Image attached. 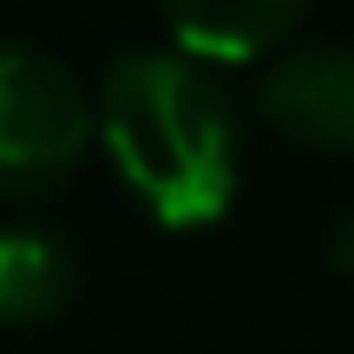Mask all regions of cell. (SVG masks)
<instances>
[{"label":"cell","mask_w":354,"mask_h":354,"mask_svg":"<svg viewBox=\"0 0 354 354\" xmlns=\"http://www.w3.org/2000/svg\"><path fill=\"white\" fill-rule=\"evenodd\" d=\"M328 250H335V269H342V276L354 282V210L342 216V223H335V236H328Z\"/></svg>","instance_id":"6"},{"label":"cell","mask_w":354,"mask_h":354,"mask_svg":"<svg viewBox=\"0 0 354 354\" xmlns=\"http://www.w3.org/2000/svg\"><path fill=\"white\" fill-rule=\"evenodd\" d=\"M263 112L276 131L315 145V151H354V46H308L263 73Z\"/></svg>","instance_id":"3"},{"label":"cell","mask_w":354,"mask_h":354,"mask_svg":"<svg viewBox=\"0 0 354 354\" xmlns=\"http://www.w3.org/2000/svg\"><path fill=\"white\" fill-rule=\"evenodd\" d=\"M99 131L118 177L165 230H203L236 197V125L223 92L177 53H131L99 79Z\"/></svg>","instance_id":"1"},{"label":"cell","mask_w":354,"mask_h":354,"mask_svg":"<svg viewBox=\"0 0 354 354\" xmlns=\"http://www.w3.org/2000/svg\"><path fill=\"white\" fill-rule=\"evenodd\" d=\"M92 105L53 53L0 46V190H46L79 165Z\"/></svg>","instance_id":"2"},{"label":"cell","mask_w":354,"mask_h":354,"mask_svg":"<svg viewBox=\"0 0 354 354\" xmlns=\"http://www.w3.org/2000/svg\"><path fill=\"white\" fill-rule=\"evenodd\" d=\"M79 289V263L46 230H0V322H53Z\"/></svg>","instance_id":"5"},{"label":"cell","mask_w":354,"mask_h":354,"mask_svg":"<svg viewBox=\"0 0 354 354\" xmlns=\"http://www.w3.org/2000/svg\"><path fill=\"white\" fill-rule=\"evenodd\" d=\"M177 46L197 59H256L295 26L302 0H158Z\"/></svg>","instance_id":"4"}]
</instances>
